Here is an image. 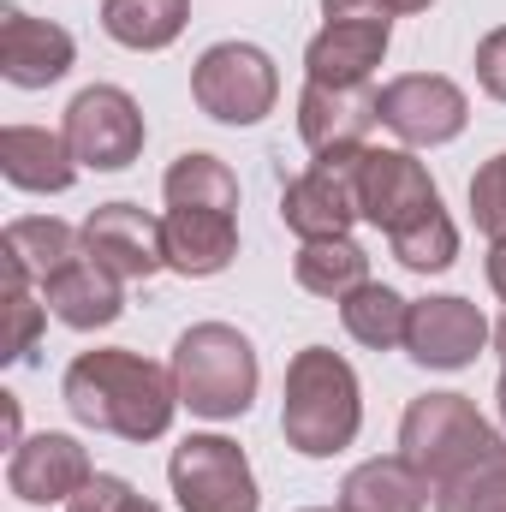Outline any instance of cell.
Listing matches in <instances>:
<instances>
[{"instance_id": "obj_1", "label": "cell", "mask_w": 506, "mask_h": 512, "mask_svg": "<svg viewBox=\"0 0 506 512\" xmlns=\"http://www.w3.org/2000/svg\"><path fill=\"white\" fill-rule=\"evenodd\" d=\"M399 459H411V471L429 483L435 512H465L477 477L506 465V435L483 423L465 393H423L399 417Z\"/></svg>"}, {"instance_id": "obj_2", "label": "cell", "mask_w": 506, "mask_h": 512, "mask_svg": "<svg viewBox=\"0 0 506 512\" xmlns=\"http://www.w3.org/2000/svg\"><path fill=\"white\" fill-rule=\"evenodd\" d=\"M66 411L96 429V435H120V441H161L173 429V411H179V387L173 370L149 364L143 352L126 346H96V352H78L66 364V382H60Z\"/></svg>"}, {"instance_id": "obj_3", "label": "cell", "mask_w": 506, "mask_h": 512, "mask_svg": "<svg viewBox=\"0 0 506 512\" xmlns=\"http://www.w3.org/2000/svg\"><path fill=\"white\" fill-rule=\"evenodd\" d=\"M364 429V387L358 370L328 352V346H304L286 364V399H280V435L292 453L304 459H334L358 441Z\"/></svg>"}, {"instance_id": "obj_4", "label": "cell", "mask_w": 506, "mask_h": 512, "mask_svg": "<svg viewBox=\"0 0 506 512\" xmlns=\"http://www.w3.org/2000/svg\"><path fill=\"white\" fill-rule=\"evenodd\" d=\"M173 387H179V405L191 417H209V423H227V417H245L256 399V346L233 328V322H197L179 334L173 346Z\"/></svg>"}, {"instance_id": "obj_5", "label": "cell", "mask_w": 506, "mask_h": 512, "mask_svg": "<svg viewBox=\"0 0 506 512\" xmlns=\"http://www.w3.org/2000/svg\"><path fill=\"white\" fill-rule=\"evenodd\" d=\"M191 96L221 126H256L280 102V72L256 42H215L191 66Z\"/></svg>"}, {"instance_id": "obj_6", "label": "cell", "mask_w": 506, "mask_h": 512, "mask_svg": "<svg viewBox=\"0 0 506 512\" xmlns=\"http://www.w3.org/2000/svg\"><path fill=\"white\" fill-rule=\"evenodd\" d=\"M167 483L179 512H256V471L239 441L227 435H185L167 459Z\"/></svg>"}, {"instance_id": "obj_7", "label": "cell", "mask_w": 506, "mask_h": 512, "mask_svg": "<svg viewBox=\"0 0 506 512\" xmlns=\"http://www.w3.org/2000/svg\"><path fill=\"white\" fill-rule=\"evenodd\" d=\"M60 131H66L78 167H96V173H120V167H131V161L143 155V137H149L143 108L131 102L120 84H90V90H78Z\"/></svg>"}, {"instance_id": "obj_8", "label": "cell", "mask_w": 506, "mask_h": 512, "mask_svg": "<svg viewBox=\"0 0 506 512\" xmlns=\"http://www.w3.org/2000/svg\"><path fill=\"white\" fill-rule=\"evenodd\" d=\"M280 221L310 245V239H352L358 215V149L316 155L286 191H280Z\"/></svg>"}, {"instance_id": "obj_9", "label": "cell", "mask_w": 506, "mask_h": 512, "mask_svg": "<svg viewBox=\"0 0 506 512\" xmlns=\"http://www.w3.org/2000/svg\"><path fill=\"white\" fill-rule=\"evenodd\" d=\"M429 209H441V191L411 149H376V143L358 149V215L370 227L393 239L399 227H411Z\"/></svg>"}, {"instance_id": "obj_10", "label": "cell", "mask_w": 506, "mask_h": 512, "mask_svg": "<svg viewBox=\"0 0 506 512\" xmlns=\"http://www.w3.org/2000/svg\"><path fill=\"white\" fill-rule=\"evenodd\" d=\"M465 120H471V102L441 72H405V78L381 84V126L393 131L405 149L453 143L465 131Z\"/></svg>"}, {"instance_id": "obj_11", "label": "cell", "mask_w": 506, "mask_h": 512, "mask_svg": "<svg viewBox=\"0 0 506 512\" xmlns=\"http://www.w3.org/2000/svg\"><path fill=\"white\" fill-rule=\"evenodd\" d=\"M495 340L489 316L459 298V292H441V298H417L411 304V322H405V358L423 364V370H465L477 364V352Z\"/></svg>"}, {"instance_id": "obj_12", "label": "cell", "mask_w": 506, "mask_h": 512, "mask_svg": "<svg viewBox=\"0 0 506 512\" xmlns=\"http://www.w3.org/2000/svg\"><path fill=\"white\" fill-rule=\"evenodd\" d=\"M381 126V90L370 84H304L298 96V137L310 155L364 149Z\"/></svg>"}, {"instance_id": "obj_13", "label": "cell", "mask_w": 506, "mask_h": 512, "mask_svg": "<svg viewBox=\"0 0 506 512\" xmlns=\"http://www.w3.org/2000/svg\"><path fill=\"white\" fill-rule=\"evenodd\" d=\"M78 42L66 24L30 18L24 6H0V78L18 90H48L72 72Z\"/></svg>"}, {"instance_id": "obj_14", "label": "cell", "mask_w": 506, "mask_h": 512, "mask_svg": "<svg viewBox=\"0 0 506 512\" xmlns=\"http://www.w3.org/2000/svg\"><path fill=\"white\" fill-rule=\"evenodd\" d=\"M90 477H96V471H90V453H84L72 435H60V429H42V435L18 441L12 459H6V489H12L24 507L72 501Z\"/></svg>"}, {"instance_id": "obj_15", "label": "cell", "mask_w": 506, "mask_h": 512, "mask_svg": "<svg viewBox=\"0 0 506 512\" xmlns=\"http://www.w3.org/2000/svg\"><path fill=\"white\" fill-rule=\"evenodd\" d=\"M84 251L102 268H114L120 280H149V274L167 268V233L137 203H102L84 221Z\"/></svg>"}, {"instance_id": "obj_16", "label": "cell", "mask_w": 506, "mask_h": 512, "mask_svg": "<svg viewBox=\"0 0 506 512\" xmlns=\"http://www.w3.org/2000/svg\"><path fill=\"white\" fill-rule=\"evenodd\" d=\"M387 18H328L310 48H304V72L310 84H370V72L387 54Z\"/></svg>"}, {"instance_id": "obj_17", "label": "cell", "mask_w": 506, "mask_h": 512, "mask_svg": "<svg viewBox=\"0 0 506 512\" xmlns=\"http://www.w3.org/2000/svg\"><path fill=\"white\" fill-rule=\"evenodd\" d=\"M42 304L66 322V328H78V334H96V328H108V322H120V310H126V292H120V274L114 268H102L96 256L84 251L78 262H66L48 286H42Z\"/></svg>"}, {"instance_id": "obj_18", "label": "cell", "mask_w": 506, "mask_h": 512, "mask_svg": "<svg viewBox=\"0 0 506 512\" xmlns=\"http://www.w3.org/2000/svg\"><path fill=\"white\" fill-rule=\"evenodd\" d=\"M161 233H167V268L185 280H209L239 256V221L221 209H167Z\"/></svg>"}, {"instance_id": "obj_19", "label": "cell", "mask_w": 506, "mask_h": 512, "mask_svg": "<svg viewBox=\"0 0 506 512\" xmlns=\"http://www.w3.org/2000/svg\"><path fill=\"white\" fill-rule=\"evenodd\" d=\"M0 173H6V185H18V191L60 197V191H72V179H78V155H72L66 131L6 126L0 131Z\"/></svg>"}, {"instance_id": "obj_20", "label": "cell", "mask_w": 506, "mask_h": 512, "mask_svg": "<svg viewBox=\"0 0 506 512\" xmlns=\"http://www.w3.org/2000/svg\"><path fill=\"white\" fill-rule=\"evenodd\" d=\"M84 256V227H66V221H54V215H18V221H6V233H0V262L6 268H18L24 280H36V286H48L66 262H78Z\"/></svg>"}, {"instance_id": "obj_21", "label": "cell", "mask_w": 506, "mask_h": 512, "mask_svg": "<svg viewBox=\"0 0 506 512\" xmlns=\"http://www.w3.org/2000/svg\"><path fill=\"white\" fill-rule=\"evenodd\" d=\"M340 507L346 512H423L429 507V483L411 471V459H364L358 471H346Z\"/></svg>"}, {"instance_id": "obj_22", "label": "cell", "mask_w": 506, "mask_h": 512, "mask_svg": "<svg viewBox=\"0 0 506 512\" xmlns=\"http://www.w3.org/2000/svg\"><path fill=\"white\" fill-rule=\"evenodd\" d=\"M191 24V0H102V30L131 54H161Z\"/></svg>"}, {"instance_id": "obj_23", "label": "cell", "mask_w": 506, "mask_h": 512, "mask_svg": "<svg viewBox=\"0 0 506 512\" xmlns=\"http://www.w3.org/2000/svg\"><path fill=\"white\" fill-rule=\"evenodd\" d=\"M292 280L304 292L340 304L346 292H358L370 280V256H364L358 239H310V245H298V256H292Z\"/></svg>"}, {"instance_id": "obj_24", "label": "cell", "mask_w": 506, "mask_h": 512, "mask_svg": "<svg viewBox=\"0 0 506 512\" xmlns=\"http://www.w3.org/2000/svg\"><path fill=\"white\" fill-rule=\"evenodd\" d=\"M161 191H167V209H221V215L239 209V179H233V167H227L221 155H209V149H185V155L167 167Z\"/></svg>"}, {"instance_id": "obj_25", "label": "cell", "mask_w": 506, "mask_h": 512, "mask_svg": "<svg viewBox=\"0 0 506 512\" xmlns=\"http://www.w3.org/2000/svg\"><path fill=\"white\" fill-rule=\"evenodd\" d=\"M340 322H346V334H352L358 346H370V352H393V346H405L411 298H399V292L381 286V280H364L358 292L340 298Z\"/></svg>"}, {"instance_id": "obj_26", "label": "cell", "mask_w": 506, "mask_h": 512, "mask_svg": "<svg viewBox=\"0 0 506 512\" xmlns=\"http://www.w3.org/2000/svg\"><path fill=\"white\" fill-rule=\"evenodd\" d=\"M36 292H42L36 280H24L18 268L0 262V316H6V328H0V364H24L36 352L42 322H48V304Z\"/></svg>"}, {"instance_id": "obj_27", "label": "cell", "mask_w": 506, "mask_h": 512, "mask_svg": "<svg viewBox=\"0 0 506 512\" xmlns=\"http://www.w3.org/2000/svg\"><path fill=\"white\" fill-rule=\"evenodd\" d=\"M387 245H393V256H399L411 274H441V268L459 262V227L447 221V209H429V215H417L411 227H399Z\"/></svg>"}, {"instance_id": "obj_28", "label": "cell", "mask_w": 506, "mask_h": 512, "mask_svg": "<svg viewBox=\"0 0 506 512\" xmlns=\"http://www.w3.org/2000/svg\"><path fill=\"white\" fill-rule=\"evenodd\" d=\"M471 221H477L489 239L506 233V149L495 161H483L477 179H471Z\"/></svg>"}, {"instance_id": "obj_29", "label": "cell", "mask_w": 506, "mask_h": 512, "mask_svg": "<svg viewBox=\"0 0 506 512\" xmlns=\"http://www.w3.org/2000/svg\"><path fill=\"white\" fill-rule=\"evenodd\" d=\"M66 512H161V507H155V501H143L126 477H102V471H96V477L66 501Z\"/></svg>"}, {"instance_id": "obj_30", "label": "cell", "mask_w": 506, "mask_h": 512, "mask_svg": "<svg viewBox=\"0 0 506 512\" xmlns=\"http://www.w3.org/2000/svg\"><path fill=\"white\" fill-rule=\"evenodd\" d=\"M477 84H483L495 102H506V24L477 42Z\"/></svg>"}, {"instance_id": "obj_31", "label": "cell", "mask_w": 506, "mask_h": 512, "mask_svg": "<svg viewBox=\"0 0 506 512\" xmlns=\"http://www.w3.org/2000/svg\"><path fill=\"white\" fill-rule=\"evenodd\" d=\"M435 0H322L328 18H405V12H429Z\"/></svg>"}, {"instance_id": "obj_32", "label": "cell", "mask_w": 506, "mask_h": 512, "mask_svg": "<svg viewBox=\"0 0 506 512\" xmlns=\"http://www.w3.org/2000/svg\"><path fill=\"white\" fill-rule=\"evenodd\" d=\"M465 512H506V465L477 477V489L465 495Z\"/></svg>"}, {"instance_id": "obj_33", "label": "cell", "mask_w": 506, "mask_h": 512, "mask_svg": "<svg viewBox=\"0 0 506 512\" xmlns=\"http://www.w3.org/2000/svg\"><path fill=\"white\" fill-rule=\"evenodd\" d=\"M489 286H495V298L506 304V233L489 239Z\"/></svg>"}, {"instance_id": "obj_34", "label": "cell", "mask_w": 506, "mask_h": 512, "mask_svg": "<svg viewBox=\"0 0 506 512\" xmlns=\"http://www.w3.org/2000/svg\"><path fill=\"white\" fill-rule=\"evenodd\" d=\"M0 423H6V447H18V399L0 393Z\"/></svg>"}, {"instance_id": "obj_35", "label": "cell", "mask_w": 506, "mask_h": 512, "mask_svg": "<svg viewBox=\"0 0 506 512\" xmlns=\"http://www.w3.org/2000/svg\"><path fill=\"white\" fill-rule=\"evenodd\" d=\"M495 405H501V423H506V370H501V387H495Z\"/></svg>"}, {"instance_id": "obj_36", "label": "cell", "mask_w": 506, "mask_h": 512, "mask_svg": "<svg viewBox=\"0 0 506 512\" xmlns=\"http://www.w3.org/2000/svg\"><path fill=\"white\" fill-rule=\"evenodd\" d=\"M495 346H501V358H506V316L495 322Z\"/></svg>"}, {"instance_id": "obj_37", "label": "cell", "mask_w": 506, "mask_h": 512, "mask_svg": "<svg viewBox=\"0 0 506 512\" xmlns=\"http://www.w3.org/2000/svg\"><path fill=\"white\" fill-rule=\"evenodd\" d=\"M304 512H346V507H304Z\"/></svg>"}]
</instances>
